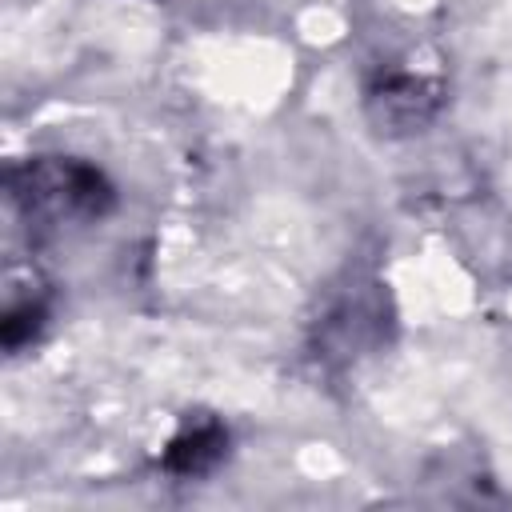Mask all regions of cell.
Segmentation results:
<instances>
[{
  "label": "cell",
  "mask_w": 512,
  "mask_h": 512,
  "mask_svg": "<svg viewBox=\"0 0 512 512\" xmlns=\"http://www.w3.org/2000/svg\"><path fill=\"white\" fill-rule=\"evenodd\" d=\"M224 444H228V436H224L220 424H196V428L180 432V436L168 444L164 464H168L172 472H180V476H200V472H208V468L224 456Z\"/></svg>",
  "instance_id": "3"
},
{
  "label": "cell",
  "mask_w": 512,
  "mask_h": 512,
  "mask_svg": "<svg viewBox=\"0 0 512 512\" xmlns=\"http://www.w3.org/2000/svg\"><path fill=\"white\" fill-rule=\"evenodd\" d=\"M36 328H40V308H32V304H28V308L12 312V316L4 320V328H0V332H4V344H8V348H16V344H24Z\"/></svg>",
  "instance_id": "4"
},
{
  "label": "cell",
  "mask_w": 512,
  "mask_h": 512,
  "mask_svg": "<svg viewBox=\"0 0 512 512\" xmlns=\"http://www.w3.org/2000/svg\"><path fill=\"white\" fill-rule=\"evenodd\" d=\"M368 104L376 124H384L388 132H412L428 124V116L436 112V92L428 80H416V76H384L372 88Z\"/></svg>",
  "instance_id": "2"
},
{
  "label": "cell",
  "mask_w": 512,
  "mask_h": 512,
  "mask_svg": "<svg viewBox=\"0 0 512 512\" xmlns=\"http://www.w3.org/2000/svg\"><path fill=\"white\" fill-rule=\"evenodd\" d=\"M20 196L48 216H100L112 204L108 180L80 160H36L24 168Z\"/></svg>",
  "instance_id": "1"
}]
</instances>
